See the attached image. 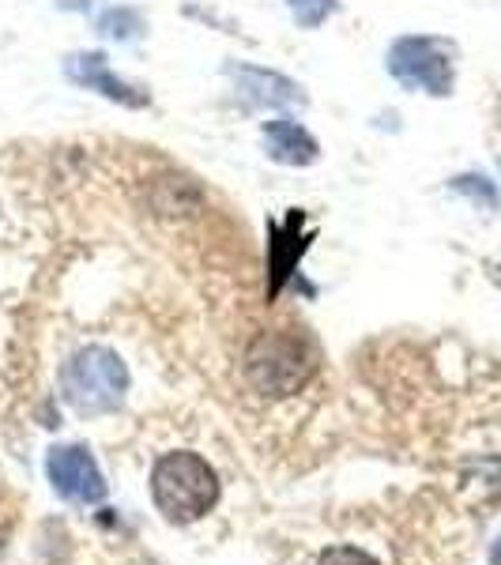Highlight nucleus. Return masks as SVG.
<instances>
[{
    "label": "nucleus",
    "mask_w": 501,
    "mask_h": 565,
    "mask_svg": "<svg viewBox=\"0 0 501 565\" xmlns=\"http://www.w3.org/2000/svg\"><path fill=\"white\" fill-rule=\"evenodd\" d=\"M151 501L170 524H193L218 501V476L200 452H167L151 468Z\"/></svg>",
    "instance_id": "f257e3e1"
},
{
    "label": "nucleus",
    "mask_w": 501,
    "mask_h": 565,
    "mask_svg": "<svg viewBox=\"0 0 501 565\" xmlns=\"http://www.w3.org/2000/svg\"><path fill=\"white\" fill-rule=\"evenodd\" d=\"M313 348L298 328L260 332L245 351V381L264 396H290L313 377Z\"/></svg>",
    "instance_id": "f03ea898"
},
{
    "label": "nucleus",
    "mask_w": 501,
    "mask_h": 565,
    "mask_svg": "<svg viewBox=\"0 0 501 565\" xmlns=\"http://www.w3.org/2000/svg\"><path fill=\"white\" fill-rule=\"evenodd\" d=\"M129 392V370L109 348H84L61 366V396L76 415H109Z\"/></svg>",
    "instance_id": "7ed1b4c3"
},
{
    "label": "nucleus",
    "mask_w": 501,
    "mask_h": 565,
    "mask_svg": "<svg viewBox=\"0 0 501 565\" xmlns=\"http://www.w3.org/2000/svg\"><path fill=\"white\" fill-rule=\"evenodd\" d=\"M388 72L412 90L426 95H452V50L449 42L430 39V34H407L396 39L388 50Z\"/></svg>",
    "instance_id": "20e7f679"
},
{
    "label": "nucleus",
    "mask_w": 501,
    "mask_h": 565,
    "mask_svg": "<svg viewBox=\"0 0 501 565\" xmlns=\"http://www.w3.org/2000/svg\"><path fill=\"white\" fill-rule=\"evenodd\" d=\"M45 476H50L53 490L65 501L98 505L106 498V479L84 445H57L50 452V460H45Z\"/></svg>",
    "instance_id": "39448f33"
},
{
    "label": "nucleus",
    "mask_w": 501,
    "mask_h": 565,
    "mask_svg": "<svg viewBox=\"0 0 501 565\" xmlns=\"http://www.w3.org/2000/svg\"><path fill=\"white\" fill-rule=\"evenodd\" d=\"M65 76L76 87L98 90V95L109 98V103H121V106H129V109H143V106L151 103L148 90H140V87L125 84L121 76H114L106 53H72V57L65 61Z\"/></svg>",
    "instance_id": "423d86ee"
},
{
    "label": "nucleus",
    "mask_w": 501,
    "mask_h": 565,
    "mask_svg": "<svg viewBox=\"0 0 501 565\" xmlns=\"http://www.w3.org/2000/svg\"><path fill=\"white\" fill-rule=\"evenodd\" d=\"M264 136V151L268 159L284 162V167H313L321 159V143L313 140V132L306 125L290 121V117H276L260 129Z\"/></svg>",
    "instance_id": "0eeeda50"
},
{
    "label": "nucleus",
    "mask_w": 501,
    "mask_h": 565,
    "mask_svg": "<svg viewBox=\"0 0 501 565\" xmlns=\"http://www.w3.org/2000/svg\"><path fill=\"white\" fill-rule=\"evenodd\" d=\"M234 79H238V90L249 98L253 106H268V109H279V106H302L306 95L295 79L279 76V72H268V68H253V65H238L234 68Z\"/></svg>",
    "instance_id": "6e6552de"
},
{
    "label": "nucleus",
    "mask_w": 501,
    "mask_h": 565,
    "mask_svg": "<svg viewBox=\"0 0 501 565\" xmlns=\"http://www.w3.org/2000/svg\"><path fill=\"white\" fill-rule=\"evenodd\" d=\"M306 223L302 212H290L284 223H271V242H268V253H271V295L284 287V279L290 276L295 260L302 257L306 242H298V226Z\"/></svg>",
    "instance_id": "1a4fd4ad"
},
{
    "label": "nucleus",
    "mask_w": 501,
    "mask_h": 565,
    "mask_svg": "<svg viewBox=\"0 0 501 565\" xmlns=\"http://www.w3.org/2000/svg\"><path fill=\"white\" fill-rule=\"evenodd\" d=\"M287 8H290V15H295L298 26L313 31V26H321L328 15H335L340 0H287Z\"/></svg>",
    "instance_id": "9d476101"
},
{
    "label": "nucleus",
    "mask_w": 501,
    "mask_h": 565,
    "mask_svg": "<svg viewBox=\"0 0 501 565\" xmlns=\"http://www.w3.org/2000/svg\"><path fill=\"white\" fill-rule=\"evenodd\" d=\"M98 31L109 34V39H132V34L143 31V20L140 12H132V8H109L103 15V23H98Z\"/></svg>",
    "instance_id": "9b49d317"
},
{
    "label": "nucleus",
    "mask_w": 501,
    "mask_h": 565,
    "mask_svg": "<svg viewBox=\"0 0 501 565\" xmlns=\"http://www.w3.org/2000/svg\"><path fill=\"white\" fill-rule=\"evenodd\" d=\"M452 189H457V193H463V196H471V200H476V204L490 207V212H494V207H498V189L490 185L487 178L463 174V178H457V181H452Z\"/></svg>",
    "instance_id": "f8f14e48"
},
{
    "label": "nucleus",
    "mask_w": 501,
    "mask_h": 565,
    "mask_svg": "<svg viewBox=\"0 0 501 565\" xmlns=\"http://www.w3.org/2000/svg\"><path fill=\"white\" fill-rule=\"evenodd\" d=\"M317 565H381L370 551H359V546H328V551L317 558Z\"/></svg>",
    "instance_id": "ddd939ff"
},
{
    "label": "nucleus",
    "mask_w": 501,
    "mask_h": 565,
    "mask_svg": "<svg viewBox=\"0 0 501 565\" xmlns=\"http://www.w3.org/2000/svg\"><path fill=\"white\" fill-rule=\"evenodd\" d=\"M490 565H501V535H498V543L490 546Z\"/></svg>",
    "instance_id": "4468645a"
},
{
    "label": "nucleus",
    "mask_w": 501,
    "mask_h": 565,
    "mask_svg": "<svg viewBox=\"0 0 501 565\" xmlns=\"http://www.w3.org/2000/svg\"><path fill=\"white\" fill-rule=\"evenodd\" d=\"M487 271H490V279H494V282H498V287H501V264H490V268H487Z\"/></svg>",
    "instance_id": "2eb2a0df"
}]
</instances>
